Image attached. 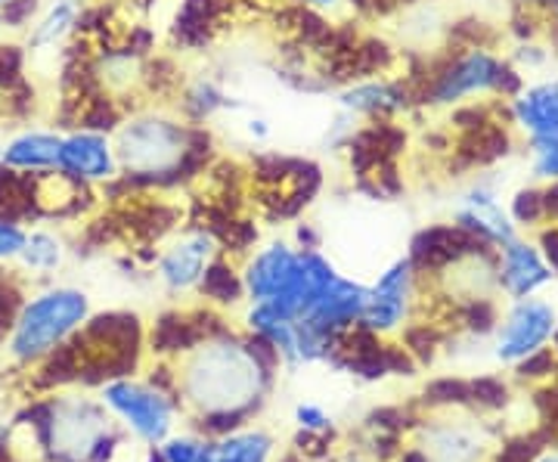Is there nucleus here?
<instances>
[{
	"label": "nucleus",
	"instance_id": "1",
	"mask_svg": "<svg viewBox=\"0 0 558 462\" xmlns=\"http://www.w3.org/2000/svg\"><path fill=\"white\" fill-rule=\"evenodd\" d=\"M196 137L190 121L165 109H137L112 131L121 174L134 183L178 181L196 153Z\"/></svg>",
	"mask_w": 558,
	"mask_h": 462
},
{
	"label": "nucleus",
	"instance_id": "2",
	"mask_svg": "<svg viewBox=\"0 0 558 462\" xmlns=\"http://www.w3.org/2000/svg\"><path fill=\"white\" fill-rule=\"evenodd\" d=\"M521 84L524 75L506 53H497L494 47H465L435 65L425 78L422 97L428 106L457 109L462 102L509 100L519 94Z\"/></svg>",
	"mask_w": 558,
	"mask_h": 462
},
{
	"label": "nucleus",
	"instance_id": "3",
	"mask_svg": "<svg viewBox=\"0 0 558 462\" xmlns=\"http://www.w3.org/2000/svg\"><path fill=\"white\" fill-rule=\"evenodd\" d=\"M87 317H90V299L81 289H69V285L47 289L16 311L10 354L16 361L47 357L53 348L69 342Z\"/></svg>",
	"mask_w": 558,
	"mask_h": 462
},
{
	"label": "nucleus",
	"instance_id": "4",
	"mask_svg": "<svg viewBox=\"0 0 558 462\" xmlns=\"http://www.w3.org/2000/svg\"><path fill=\"white\" fill-rule=\"evenodd\" d=\"M270 373L260 366L245 344L208 342L190 366L186 388L199 403L208 401L211 413L218 410H248L242 401L258 394V385Z\"/></svg>",
	"mask_w": 558,
	"mask_h": 462
},
{
	"label": "nucleus",
	"instance_id": "5",
	"mask_svg": "<svg viewBox=\"0 0 558 462\" xmlns=\"http://www.w3.org/2000/svg\"><path fill=\"white\" fill-rule=\"evenodd\" d=\"M558 326V307L543 295L519 299L497 323V361L515 366L527 354L553 342Z\"/></svg>",
	"mask_w": 558,
	"mask_h": 462
},
{
	"label": "nucleus",
	"instance_id": "6",
	"mask_svg": "<svg viewBox=\"0 0 558 462\" xmlns=\"http://www.w3.org/2000/svg\"><path fill=\"white\" fill-rule=\"evenodd\" d=\"M453 223L484 245H494L497 252L521 236L515 221L509 218V208L499 202L497 183L487 178H475L459 193L453 205Z\"/></svg>",
	"mask_w": 558,
	"mask_h": 462
},
{
	"label": "nucleus",
	"instance_id": "7",
	"mask_svg": "<svg viewBox=\"0 0 558 462\" xmlns=\"http://www.w3.org/2000/svg\"><path fill=\"white\" fill-rule=\"evenodd\" d=\"M57 171L84 183V186H102V183L119 181L121 168L116 156V143L112 134L97 131V127H72L62 131L60 161Z\"/></svg>",
	"mask_w": 558,
	"mask_h": 462
},
{
	"label": "nucleus",
	"instance_id": "8",
	"mask_svg": "<svg viewBox=\"0 0 558 462\" xmlns=\"http://www.w3.org/2000/svg\"><path fill=\"white\" fill-rule=\"evenodd\" d=\"M413 295H416V267L410 258H400L381 273L376 285H369V299L357 326L376 336L398 329L413 304Z\"/></svg>",
	"mask_w": 558,
	"mask_h": 462
},
{
	"label": "nucleus",
	"instance_id": "9",
	"mask_svg": "<svg viewBox=\"0 0 558 462\" xmlns=\"http://www.w3.org/2000/svg\"><path fill=\"white\" fill-rule=\"evenodd\" d=\"M497 280L499 292L509 299V302H519V299H531L539 295L546 285L556 282V273L549 270L546 258L539 255L537 242L512 240L509 245H502L497 255Z\"/></svg>",
	"mask_w": 558,
	"mask_h": 462
},
{
	"label": "nucleus",
	"instance_id": "10",
	"mask_svg": "<svg viewBox=\"0 0 558 462\" xmlns=\"http://www.w3.org/2000/svg\"><path fill=\"white\" fill-rule=\"evenodd\" d=\"M506 115L521 143L558 131V75L524 81L519 94L506 100Z\"/></svg>",
	"mask_w": 558,
	"mask_h": 462
},
{
	"label": "nucleus",
	"instance_id": "11",
	"mask_svg": "<svg viewBox=\"0 0 558 462\" xmlns=\"http://www.w3.org/2000/svg\"><path fill=\"white\" fill-rule=\"evenodd\" d=\"M106 403L121 413L128 425L146 441H161L171 428V403L161 398L159 391L131 382H112L102 391Z\"/></svg>",
	"mask_w": 558,
	"mask_h": 462
},
{
	"label": "nucleus",
	"instance_id": "12",
	"mask_svg": "<svg viewBox=\"0 0 558 462\" xmlns=\"http://www.w3.org/2000/svg\"><path fill=\"white\" fill-rule=\"evenodd\" d=\"M218 258V240L211 230H190L171 242L159 258V277L171 292L199 285L205 267Z\"/></svg>",
	"mask_w": 558,
	"mask_h": 462
},
{
	"label": "nucleus",
	"instance_id": "13",
	"mask_svg": "<svg viewBox=\"0 0 558 462\" xmlns=\"http://www.w3.org/2000/svg\"><path fill=\"white\" fill-rule=\"evenodd\" d=\"M62 131L57 127H20L10 137H3V156L0 168L25 174V178H40V174H53L57 161H60Z\"/></svg>",
	"mask_w": 558,
	"mask_h": 462
},
{
	"label": "nucleus",
	"instance_id": "14",
	"mask_svg": "<svg viewBox=\"0 0 558 462\" xmlns=\"http://www.w3.org/2000/svg\"><path fill=\"white\" fill-rule=\"evenodd\" d=\"M339 109L357 115L360 121H388L410 109V90H407L403 81L381 78V75L360 78L354 84H348L344 90H339Z\"/></svg>",
	"mask_w": 558,
	"mask_h": 462
},
{
	"label": "nucleus",
	"instance_id": "15",
	"mask_svg": "<svg viewBox=\"0 0 558 462\" xmlns=\"http://www.w3.org/2000/svg\"><path fill=\"white\" fill-rule=\"evenodd\" d=\"M16 262L32 273H53L65 262V242L53 230H28Z\"/></svg>",
	"mask_w": 558,
	"mask_h": 462
},
{
	"label": "nucleus",
	"instance_id": "16",
	"mask_svg": "<svg viewBox=\"0 0 558 462\" xmlns=\"http://www.w3.org/2000/svg\"><path fill=\"white\" fill-rule=\"evenodd\" d=\"M270 447L274 443L264 431H248V435H236V438L202 447L199 462H267Z\"/></svg>",
	"mask_w": 558,
	"mask_h": 462
},
{
	"label": "nucleus",
	"instance_id": "17",
	"mask_svg": "<svg viewBox=\"0 0 558 462\" xmlns=\"http://www.w3.org/2000/svg\"><path fill=\"white\" fill-rule=\"evenodd\" d=\"M432 450L438 462H478L484 453L478 431L465 425H444L432 435Z\"/></svg>",
	"mask_w": 558,
	"mask_h": 462
},
{
	"label": "nucleus",
	"instance_id": "18",
	"mask_svg": "<svg viewBox=\"0 0 558 462\" xmlns=\"http://www.w3.org/2000/svg\"><path fill=\"white\" fill-rule=\"evenodd\" d=\"M199 289L205 299H211V302H218V304L240 302L242 292H245V285H242V273H236L227 258H215V262L205 267Z\"/></svg>",
	"mask_w": 558,
	"mask_h": 462
},
{
	"label": "nucleus",
	"instance_id": "19",
	"mask_svg": "<svg viewBox=\"0 0 558 462\" xmlns=\"http://www.w3.org/2000/svg\"><path fill=\"white\" fill-rule=\"evenodd\" d=\"M506 208H509V218L515 221L519 230H537L546 223V208H543V183H524L519 186L509 202H506Z\"/></svg>",
	"mask_w": 558,
	"mask_h": 462
},
{
	"label": "nucleus",
	"instance_id": "20",
	"mask_svg": "<svg viewBox=\"0 0 558 462\" xmlns=\"http://www.w3.org/2000/svg\"><path fill=\"white\" fill-rule=\"evenodd\" d=\"M524 153H527V174H531V181H558V131L534 137V141H524Z\"/></svg>",
	"mask_w": 558,
	"mask_h": 462
},
{
	"label": "nucleus",
	"instance_id": "21",
	"mask_svg": "<svg viewBox=\"0 0 558 462\" xmlns=\"http://www.w3.org/2000/svg\"><path fill=\"white\" fill-rule=\"evenodd\" d=\"M515 379L519 382H549V379H556L558 376V351L556 348H539L534 354H527L524 361H519L515 366Z\"/></svg>",
	"mask_w": 558,
	"mask_h": 462
},
{
	"label": "nucleus",
	"instance_id": "22",
	"mask_svg": "<svg viewBox=\"0 0 558 462\" xmlns=\"http://www.w3.org/2000/svg\"><path fill=\"white\" fill-rule=\"evenodd\" d=\"M546 443H549V431L515 435V438L499 443V450L490 462H534L546 450Z\"/></svg>",
	"mask_w": 558,
	"mask_h": 462
},
{
	"label": "nucleus",
	"instance_id": "23",
	"mask_svg": "<svg viewBox=\"0 0 558 462\" xmlns=\"http://www.w3.org/2000/svg\"><path fill=\"white\" fill-rule=\"evenodd\" d=\"M469 391H472V403L478 410H506L509 398H512L509 382L499 379V376H478V379L469 382Z\"/></svg>",
	"mask_w": 558,
	"mask_h": 462
},
{
	"label": "nucleus",
	"instance_id": "24",
	"mask_svg": "<svg viewBox=\"0 0 558 462\" xmlns=\"http://www.w3.org/2000/svg\"><path fill=\"white\" fill-rule=\"evenodd\" d=\"M425 401L435 403V406H469L472 403V391L465 379H435V382L425 388Z\"/></svg>",
	"mask_w": 558,
	"mask_h": 462
},
{
	"label": "nucleus",
	"instance_id": "25",
	"mask_svg": "<svg viewBox=\"0 0 558 462\" xmlns=\"http://www.w3.org/2000/svg\"><path fill=\"white\" fill-rule=\"evenodd\" d=\"M440 336L435 332V326H428V323H422V326H410L407 329V351L418 357L422 363H428L435 357V351H438Z\"/></svg>",
	"mask_w": 558,
	"mask_h": 462
},
{
	"label": "nucleus",
	"instance_id": "26",
	"mask_svg": "<svg viewBox=\"0 0 558 462\" xmlns=\"http://www.w3.org/2000/svg\"><path fill=\"white\" fill-rule=\"evenodd\" d=\"M25 233H28V230H22L20 221L0 215V262H16V258H20Z\"/></svg>",
	"mask_w": 558,
	"mask_h": 462
},
{
	"label": "nucleus",
	"instance_id": "27",
	"mask_svg": "<svg viewBox=\"0 0 558 462\" xmlns=\"http://www.w3.org/2000/svg\"><path fill=\"white\" fill-rule=\"evenodd\" d=\"M534 233H537L534 242H537L539 255L546 258L549 270L556 273V280H558V223H543V227H537Z\"/></svg>",
	"mask_w": 558,
	"mask_h": 462
},
{
	"label": "nucleus",
	"instance_id": "28",
	"mask_svg": "<svg viewBox=\"0 0 558 462\" xmlns=\"http://www.w3.org/2000/svg\"><path fill=\"white\" fill-rule=\"evenodd\" d=\"M161 457H165V462H199L202 443L193 441V438H174V441L165 443Z\"/></svg>",
	"mask_w": 558,
	"mask_h": 462
},
{
	"label": "nucleus",
	"instance_id": "29",
	"mask_svg": "<svg viewBox=\"0 0 558 462\" xmlns=\"http://www.w3.org/2000/svg\"><path fill=\"white\" fill-rule=\"evenodd\" d=\"M299 423L307 428V431H323L329 428V420L323 416V410L317 406H299Z\"/></svg>",
	"mask_w": 558,
	"mask_h": 462
},
{
	"label": "nucleus",
	"instance_id": "30",
	"mask_svg": "<svg viewBox=\"0 0 558 462\" xmlns=\"http://www.w3.org/2000/svg\"><path fill=\"white\" fill-rule=\"evenodd\" d=\"M301 3H304V10H311L317 16H332V13H339L348 0H301Z\"/></svg>",
	"mask_w": 558,
	"mask_h": 462
},
{
	"label": "nucleus",
	"instance_id": "31",
	"mask_svg": "<svg viewBox=\"0 0 558 462\" xmlns=\"http://www.w3.org/2000/svg\"><path fill=\"white\" fill-rule=\"evenodd\" d=\"M512 10H539V13H553L556 0H509Z\"/></svg>",
	"mask_w": 558,
	"mask_h": 462
},
{
	"label": "nucleus",
	"instance_id": "32",
	"mask_svg": "<svg viewBox=\"0 0 558 462\" xmlns=\"http://www.w3.org/2000/svg\"><path fill=\"white\" fill-rule=\"evenodd\" d=\"M400 462H432V457H428V450H403L400 453Z\"/></svg>",
	"mask_w": 558,
	"mask_h": 462
},
{
	"label": "nucleus",
	"instance_id": "33",
	"mask_svg": "<svg viewBox=\"0 0 558 462\" xmlns=\"http://www.w3.org/2000/svg\"><path fill=\"white\" fill-rule=\"evenodd\" d=\"M534 462H558V457H556V453H539Z\"/></svg>",
	"mask_w": 558,
	"mask_h": 462
},
{
	"label": "nucleus",
	"instance_id": "34",
	"mask_svg": "<svg viewBox=\"0 0 558 462\" xmlns=\"http://www.w3.org/2000/svg\"><path fill=\"white\" fill-rule=\"evenodd\" d=\"M0 462H10V447L7 443H0Z\"/></svg>",
	"mask_w": 558,
	"mask_h": 462
},
{
	"label": "nucleus",
	"instance_id": "35",
	"mask_svg": "<svg viewBox=\"0 0 558 462\" xmlns=\"http://www.w3.org/2000/svg\"><path fill=\"white\" fill-rule=\"evenodd\" d=\"M146 462H165V457H161V453H149V460Z\"/></svg>",
	"mask_w": 558,
	"mask_h": 462
},
{
	"label": "nucleus",
	"instance_id": "36",
	"mask_svg": "<svg viewBox=\"0 0 558 462\" xmlns=\"http://www.w3.org/2000/svg\"><path fill=\"white\" fill-rule=\"evenodd\" d=\"M553 20H556V25H558V0L553 3Z\"/></svg>",
	"mask_w": 558,
	"mask_h": 462
},
{
	"label": "nucleus",
	"instance_id": "37",
	"mask_svg": "<svg viewBox=\"0 0 558 462\" xmlns=\"http://www.w3.org/2000/svg\"><path fill=\"white\" fill-rule=\"evenodd\" d=\"M7 3H13V0H0V10H3V7H7Z\"/></svg>",
	"mask_w": 558,
	"mask_h": 462
},
{
	"label": "nucleus",
	"instance_id": "38",
	"mask_svg": "<svg viewBox=\"0 0 558 462\" xmlns=\"http://www.w3.org/2000/svg\"><path fill=\"white\" fill-rule=\"evenodd\" d=\"M0 156H3V137H0Z\"/></svg>",
	"mask_w": 558,
	"mask_h": 462
},
{
	"label": "nucleus",
	"instance_id": "39",
	"mask_svg": "<svg viewBox=\"0 0 558 462\" xmlns=\"http://www.w3.org/2000/svg\"><path fill=\"white\" fill-rule=\"evenodd\" d=\"M0 329H3V323H0Z\"/></svg>",
	"mask_w": 558,
	"mask_h": 462
}]
</instances>
